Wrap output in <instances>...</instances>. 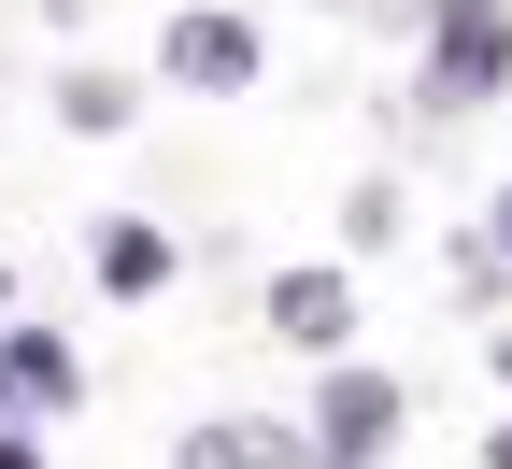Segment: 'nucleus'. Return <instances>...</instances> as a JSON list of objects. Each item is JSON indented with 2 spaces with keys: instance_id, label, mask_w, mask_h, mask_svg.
Masks as SVG:
<instances>
[{
  "instance_id": "9b49d317",
  "label": "nucleus",
  "mask_w": 512,
  "mask_h": 469,
  "mask_svg": "<svg viewBox=\"0 0 512 469\" xmlns=\"http://www.w3.org/2000/svg\"><path fill=\"white\" fill-rule=\"evenodd\" d=\"M484 469H512V427H498V455H484Z\"/></svg>"
},
{
  "instance_id": "f03ea898",
  "label": "nucleus",
  "mask_w": 512,
  "mask_h": 469,
  "mask_svg": "<svg viewBox=\"0 0 512 469\" xmlns=\"http://www.w3.org/2000/svg\"><path fill=\"white\" fill-rule=\"evenodd\" d=\"M157 57H171V86H200V100H228V86H256V29L228 15V0H185Z\"/></svg>"
},
{
  "instance_id": "423d86ee",
  "label": "nucleus",
  "mask_w": 512,
  "mask_h": 469,
  "mask_svg": "<svg viewBox=\"0 0 512 469\" xmlns=\"http://www.w3.org/2000/svg\"><path fill=\"white\" fill-rule=\"evenodd\" d=\"M72 398H86L72 342H43V327H15V342H0V413H72Z\"/></svg>"
},
{
  "instance_id": "0eeeda50",
  "label": "nucleus",
  "mask_w": 512,
  "mask_h": 469,
  "mask_svg": "<svg viewBox=\"0 0 512 469\" xmlns=\"http://www.w3.org/2000/svg\"><path fill=\"white\" fill-rule=\"evenodd\" d=\"M271 327L313 342V356H342V342H356V285H342V271H285V285H271Z\"/></svg>"
},
{
  "instance_id": "6e6552de",
  "label": "nucleus",
  "mask_w": 512,
  "mask_h": 469,
  "mask_svg": "<svg viewBox=\"0 0 512 469\" xmlns=\"http://www.w3.org/2000/svg\"><path fill=\"white\" fill-rule=\"evenodd\" d=\"M128 100H143L128 72H57V114H72V143H114V128H128Z\"/></svg>"
},
{
  "instance_id": "39448f33",
  "label": "nucleus",
  "mask_w": 512,
  "mask_h": 469,
  "mask_svg": "<svg viewBox=\"0 0 512 469\" xmlns=\"http://www.w3.org/2000/svg\"><path fill=\"white\" fill-rule=\"evenodd\" d=\"M171 469H313V441L299 427H271V413H228V427H185V455Z\"/></svg>"
},
{
  "instance_id": "1a4fd4ad",
  "label": "nucleus",
  "mask_w": 512,
  "mask_h": 469,
  "mask_svg": "<svg viewBox=\"0 0 512 469\" xmlns=\"http://www.w3.org/2000/svg\"><path fill=\"white\" fill-rule=\"evenodd\" d=\"M0 469H43V441H29V427H0Z\"/></svg>"
},
{
  "instance_id": "20e7f679",
  "label": "nucleus",
  "mask_w": 512,
  "mask_h": 469,
  "mask_svg": "<svg viewBox=\"0 0 512 469\" xmlns=\"http://www.w3.org/2000/svg\"><path fill=\"white\" fill-rule=\"evenodd\" d=\"M86 271H100V299H157V285H171V228L100 214V228H86Z\"/></svg>"
},
{
  "instance_id": "7ed1b4c3",
  "label": "nucleus",
  "mask_w": 512,
  "mask_h": 469,
  "mask_svg": "<svg viewBox=\"0 0 512 469\" xmlns=\"http://www.w3.org/2000/svg\"><path fill=\"white\" fill-rule=\"evenodd\" d=\"M384 441H399V384H384V370H342L328 413H313V469H370Z\"/></svg>"
},
{
  "instance_id": "9d476101",
  "label": "nucleus",
  "mask_w": 512,
  "mask_h": 469,
  "mask_svg": "<svg viewBox=\"0 0 512 469\" xmlns=\"http://www.w3.org/2000/svg\"><path fill=\"white\" fill-rule=\"evenodd\" d=\"M484 242H498V271H512V199H498V214H484Z\"/></svg>"
},
{
  "instance_id": "f257e3e1",
  "label": "nucleus",
  "mask_w": 512,
  "mask_h": 469,
  "mask_svg": "<svg viewBox=\"0 0 512 469\" xmlns=\"http://www.w3.org/2000/svg\"><path fill=\"white\" fill-rule=\"evenodd\" d=\"M427 86L441 100H498L512 86V0H427Z\"/></svg>"
}]
</instances>
